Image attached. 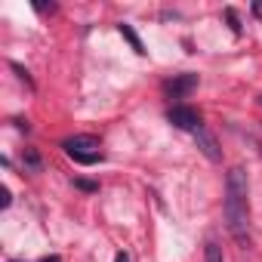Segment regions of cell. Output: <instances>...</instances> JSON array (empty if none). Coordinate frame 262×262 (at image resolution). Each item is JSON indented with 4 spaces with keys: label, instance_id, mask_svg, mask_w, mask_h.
I'll use <instances>...</instances> for the list:
<instances>
[{
    "label": "cell",
    "instance_id": "6da1fadb",
    "mask_svg": "<svg viewBox=\"0 0 262 262\" xmlns=\"http://www.w3.org/2000/svg\"><path fill=\"white\" fill-rule=\"evenodd\" d=\"M222 210H225V225H228L231 237L241 247H247L250 244V185H247V170L241 164L231 167L225 176Z\"/></svg>",
    "mask_w": 262,
    "mask_h": 262
},
{
    "label": "cell",
    "instance_id": "7a4b0ae2",
    "mask_svg": "<svg viewBox=\"0 0 262 262\" xmlns=\"http://www.w3.org/2000/svg\"><path fill=\"white\" fill-rule=\"evenodd\" d=\"M62 148H65V155H68V158H74V161H77V164H83V167H93V164H99V161H102L99 139H96V136H90V133L65 139V142H62Z\"/></svg>",
    "mask_w": 262,
    "mask_h": 262
},
{
    "label": "cell",
    "instance_id": "3957f363",
    "mask_svg": "<svg viewBox=\"0 0 262 262\" xmlns=\"http://www.w3.org/2000/svg\"><path fill=\"white\" fill-rule=\"evenodd\" d=\"M167 117H170V123L176 129H191V133H198V129H201V114L194 108H188V105H173Z\"/></svg>",
    "mask_w": 262,
    "mask_h": 262
},
{
    "label": "cell",
    "instance_id": "277c9868",
    "mask_svg": "<svg viewBox=\"0 0 262 262\" xmlns=\"http://www.w3.org/2000/svg\"><path fill=\"white\" fill-rule=\"evenodd\" d=\"M191 90H198V74H176V77H170V80L164 83V93H167L170 99H182V96H188Z\"/></svg>",
    "mask_w": 262,
    "mask_h": 262
},
{
    "label": "cell",
    "instance_id": "5b68a950",
    "mask_svg": "<svg viewBox=\"0 0 262 262\" xmlns=\"http://www.w3.org/2000/svg\"><path fill=\"white\" fill-rule=\"evenodd\" d=\"M194 142H198V148L207 155V161H213V164H219L222 161V151H219V142H216V136L210 133V129H198V133H194Z\"/></svg>",
    "mask_w": 262,
    "mask_h": 262
},
{
    "label": "cell",
    "instance_id": "8992f818",
    "mask_svg": "<svg viewBox=\"0 0 262 262\" xmlns=\"http://www.w3.org/2000/svg\"><path fill=\"white\" fill-rule=\"evenodd\" d=\"M120 34H123V37H126V40H129V47H133V50H136V53H139V56H142V53H145V47H142V40H139V37H136V31H133V28H129V25H120Z\"/></svg>",
    "mask_w": 262,
    "mask_h": 262
},
{
    "label": "cell",
    "instance_id": "52a82bcc",
    "mask_svg": "<svg viewBox=\"0 0 262 262\" xmlns=\"http://www.w3.org/2000/svg\"><path fill=\"white\" fill-rule=\"evenodd\" d=\"M204 256H207V262H225V259H222V247H219L216 241H207Z\"/></svg>",
    "mask_w": 262,
    "mask_h": 262
},
{
    "label": "cell",
    "instance_id": "ba28073f",
    "mask_svg": "<svg viewBox=\"0 0 262 262\" xmlns=\"http://www.w3.org/2000/svg\"><path fill=\"white\" fill-rule=\"evenodd\" d=\"M25 167H28V170H34V173L43 167V164H40V155H37L34 148H25Z\"/></svg>",
    "mask_w": 262,
    "mask_h": 262
},
{
    "label": "cell",
    "instance_id": "9c48e42d",
    "mask_svg": "<svg viewBox=\"0 0 262 262\" xmlns=\"http://www.w3.org/2000/svg\"><path fill=\"white\" fill-rule=\"evenodd\" d=\"M10 201H13V198H10V188H0V204L10 207Z\"/></svg>",
    "mask_w": 262,
    "mask_h": 262
},
{
    "label": "cell",
    "instance_id": "30bf717a",
    "mask_svg": "<svg viewBox=\"0 0 262 262\" xmlns=\"http://www.w3.org/2000/svg\"><path fill=\"white\" fill-rule=\"evenodd\" d=\"M74 185H77V188H83V191H96V185H93V182H83V179H77Z\"/></svg>",
    "mask_w": 262,
    "mask_h": 262
},
{
    "label": "cell",
    "instance_id": "8fae6325",
    "mask_svg": "<svg viewBox=\"0 0 262 262\" xmlns=\"http://www.w3.org/2000/svg\"><path fill=\"white\" fill-rule=\"evenodd\" d=\"M114 262H129V256H126V253H117V256H114Z\"/></svg>",
    "mask_w": 262,
    "mask_h": 262
},
{
    "label": "cell",
    "instance_id": "7c38bea8",
    "mask_svg": "<svg viewBox=\"0 0 262 262\" xmlns=\"http://www.w3.org/2000/svg\"><path fill=\"white\" fill-rule=\"evenodd\" d=\"M40 262H62L59 256H47V259H40Z\"/></svg>",
    "mask_w": 262,
    "mask_h": 262
},
{
    "label": "cell",
    "instance_id": "4fadbf2b",
    "mask_svg": "<svg viewBox=\"0 0 262 262\" xmlns=\"http://www.w3.org/2000/svg\"><path fill=\"white\" fill-rule=\"evenodd\" d=\"M10 262H19V259H10Z\"/></svg>",
    "mask_w": 262,
    "mask_h": 262
},
{
    "label": "cell",
    "instance_id": "5bb4252c",
    "mask_svg": "<svg viewBox=\"0 0 262 262\" xmlns=\"http://www.w3.org/2000/svg\"><path fill=\"white\" fill-rule=\"evenodd\" d=\"M259 102H262V99H259Z\"/></svg>",
    "mask_w": 262,
    "mask_h": 262
}]
</instances>
